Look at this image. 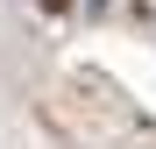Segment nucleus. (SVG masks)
Segmentation results:
<instances>
[{"label":"nucleus","mask_w":156,"mask_h":149,"mask_svg":"<svg viewBox=\"0 0 156 149\" xmlns=\"http://www.w3.org/2000/svg\"><path fill=\"white\" fill-rule=\"evenodd\" d=\"M43 7H50V14H64V7H71V0H43Z\"/></svg>","instance_id":"f257e3e1"}]
</instances>
